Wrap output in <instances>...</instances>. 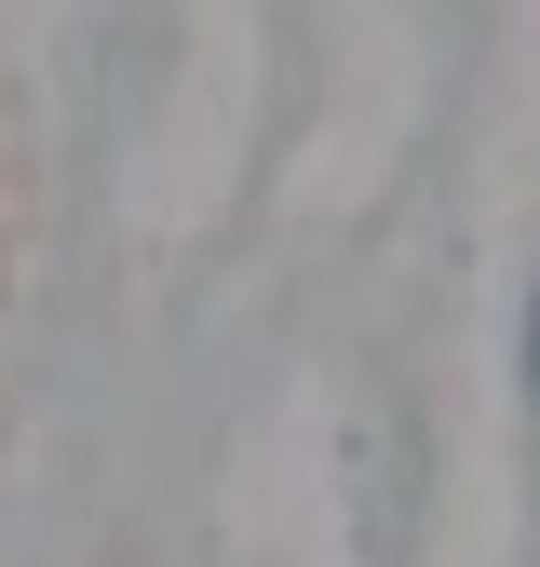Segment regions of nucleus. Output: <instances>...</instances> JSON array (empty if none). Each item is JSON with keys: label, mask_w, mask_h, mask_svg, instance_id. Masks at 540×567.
Segmentation results:
<instances>
[{"label": "nucleus", "mask_w": 540, "mask_h": 567, "mask_svg": "<svg viewBox=\"0 0 540 567\" xmlns=\"http://www.w3.org/2000/svg\"><path fill=\"white\" fill-rule=\"evenodd\" d=\"M527 379H540V311H527Z\"/></svg>", "instance_id": "nucleus-1"}]
</instances>
